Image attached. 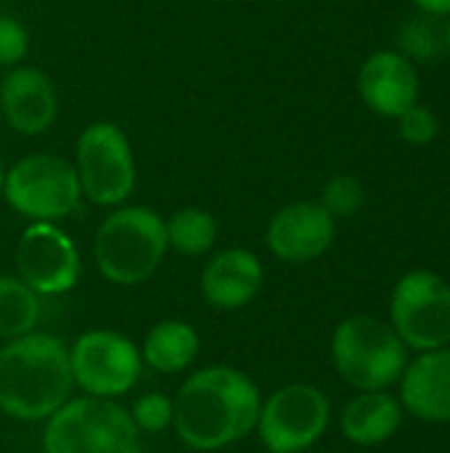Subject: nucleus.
Listing matches in <instances>:
<instances>
[{"label": "nucleus", "instance_id": "obj_3", "mask_svg": "<svg viewBox=\"0 0 450 453\" xmlns=\"http://www.w3.org/2000/svg\"><path fill=\"white\" fill-rule=\"evenodd\" d=\"M164 218L149 207H119L95 231L93 255L101 276L117 287L151 279L167 255Z\"/></svg>", "mask_w": 450, "mask_h": 453}, {"label": "nucleus", "instance_id": "obj_5", "mask_svg": "<svg viewBox=\"0 0 450 453\" xmlns=\"http://www.w3.org/2000/svg\"><path fill=\"white\" fill-rule=\"evenodd\" d=\"M42 453H141V433L127 409L85 395L48 417Z\"/></svg>", "mask_w": 450, "mask_h": 453}, {"label": "nucleus", "instance_id": "obj_18", "mask_svg": "<svg viewBox=\"0 0 450 453\" xmlns=\"http://www.w3.org/2000/svg\"><path fill=\"white\" fill-rule=\"evenodd\" d=\"M199 356V334L186 321H159L143 340L141 358L159 374H175Z\"/></svg>", "mask_w": 450, "mask_h": 453}, {"label": "nucleus", "instance_id": "obj_15", "mask_svg": "<svg viewBox=\"0 0 450 453\" xmlns=\"http://www.w3.org/2000/svg\"><path fill=\"white\" fill-rule=\"evenodd\" d=\"M358 90L374 114L398 119L408 106L419 101V77L403 53L377 50L361 66Z\"/></svg>", "mask_w": 450, "mask_h": 453}, {"label": "nucleus", "instance_id": "obj_20", "mask_svg": "<svg viewBox=\"0 0 450 453\" xmlns=\"http://www.w3.org/2000/svg\"><path fill=\"white\" fill-rule=\"evenodd\" d=\"M164 231H167V247H172L186 257L207 255L217 239V223L202 207H183L172 212V218L164 220Z\"/></svg>", "mask_w": 450, "mask_h": 453}, {"label": "nucleus", "instance_id": "obj_21", "mask_svg": "<svg viewBox=\"0 0 450 453\" xmlns=\"http://www.w3.org/2000/svg\"><path fill=\"white\" fill-rule=\"evenodd\" d=\"M438 16H416L408 19V24L400 29V48L403 56L414 64L416 61H430L435 58L440 50H446V27L440 29Z\"/></svg>", "mask_w": 450, "mask_h": 453}, {"label": "nucleus", "instance_id": "obj_6", "mask_svg": "<svg viewBox=\"0 0 450 453\" xmlns=\"http://www.w3.org/2000/svg\"><path fill=\"white\" fill-rule=\"evenodd\" d=\"M5 202L34 223L69 218L82 199L80 178L72 162L56 154H29L3 178Z\"/></svg>", "mask_w": 450, "mask_h": 453}, {"label": "nucleus", "instance_id": "obj_13", "mask_svg": "<svg viewBox=\"0 0 450 453\" xmlns=\"http://www.w3.org/2000/svg\"><path fill=\"white\" fill-rule=\"evenodd\" d=\"M0 109L11 130L34 138L56 122L58 96L45 72L34 66H13L0 82Z\"/></svg>", "mask_w": 450, "mask_h": 453}, {"label": "nucleus", "instance_id": "obj_1", "mask_svg": "<svg viewBox=\"0 0 450 453\" xmlns=\"http://www.w3.org/2000/svg\"><path fill=\"white\" fill-rule=\"evenodd\" d=\"M172 403L175 433L194 451H220L244 441L257 427L263 409L257 385L231 366L191 374Z\"/></svg>", "mask_w": 450, "mask_h": 453}, {"label": "nucleus", "instance_id": "obj_16", "mask_svg": "<svg viewBox=\"0 0 450 453\" xmlns=\"http://www.w3.org/2000/svg\"><path fill=\"white\" fill-rule=\"evenodd\" d=\"M263 287V263L255 252L233 247L217 252L202 271V295L212 308L236 311L249 305Z\"/></svg>", "mask_w": 450, "mask_h": 453}, {"label": "nucleus", "instance_id": "obj_19", "mask_svg": "<svg viewBox=\"0 0 450 453\" xmlns=\"http://www.w3.org/2000/svg\"><path fill=\"white\" fill-rule=\"evenodd\" d=\"M40 321V295L19 276H0V337L16 340L29 334Z\"/></svg>", "mask_w": 450, "mask_h": 453}, {"label": "nucleus", "instance_id": "obj_22", "mask_svg": "<svg viewBox=\"0 0 450 453\" xmlns=\"http://www.w3.org/2000/svg\"><path fill=\"white\" fill-rule=\"evenodd\" d=\"M334 220L337 218H350L363 207V186L358 178L353 175H334L324 191H321V202H318Z\"/></svg>", "mask_w": 450, "mask_h": 453}, {"label": "nucleus", "instance_id": "obj_28", "mask_svg": "<svg viewBox=\"0 0 450 453\" xmlns=\"http://www.w3.org/2000/svg\"><path fill=\"white\" fill-rule=\"evenodd\" d=\"M3 178H5V170H3V159H0V196H3Z\"/></svg>", "mask_w": 450, "mask_h": 453}, {"label": "nucleus", "instance_id": "obj_4", "mask_svg": "<svg viewBox=\"0 0 450 453\" xmlns=\"http://www.w3.org/2000/svg\"><path fill=\"white\" fill-rule=\"evenodd\" d=\"M332 361L337 374L358 393L390 390L406 372L408 348L387 321L350 316L332 334Z\"/></svg>", "mask_w": 450, "mask_h": 453}, {"label": "nucleus", "instance_id": "obj_26", "mask_svg": "<svg viewBox=\"0 0 450 453\" xmlns=\"http://www.w3.org/2000/svg\"><path fill=\"white\" fill-rule=\"evenodd\" d=\"M416 8H422L427 16H450V0H414Z\"/></svg>", "mask_w": 450, "mask_h": 453}, {"label": "nucleus", "instance_id": "obj_17", "mask_svg": "<svg viewBox=\"0 0 450 453\" xmlns=\"http://www.w3.org/2000/svg\"><path fill=\"white\" fill-rule=\"evenodd\" d=\"M403 406L395 395L387 390H374V393H358L339 417L342 435L363 449L382 446L387 443L403 425Z\"/></svg>", "mask_w": 450, "mask_h": 453}, {"label": "nucleus", "instance_id": "obj_11", "mask_svg": "<svg viewBox=\"0 0 450 453\" xmlns=\"http://www.w3.org/2000/svg\"><path fill=\"white\" fill-rule=\"evenodd\" d=\"M19 279L40 297L74 289L80 279V252L53 223H32L16 244Z\"/></svg>", "mask_w": 450, "mask_h": 453}, {"label": "nucleus", "instance_id": "obj_25", "mask_svg": "<svg viewBox=\"0 0 450 453\" xmlns=\"http://www.w3.org/2000/svg\"><path fill=\"white\" fill-rule=\"evenodd\" d=\"M29 50V35L13 16H0V66H16Z\"/></svg>", "mask_w": 450, "mask_h": 453}, {"label": "nucleus", "instance_id": "obj_24", "mask_svg": "<svg viewBox=\"0 0 450 453\" xmlns=\"http://www.w3.org/2000/svg\"><path fill=\"white\" fill-rule=\"evenodd\" d=\"M398 130L403 135L406 143L411 146H427L438 138L440 133V119L432 109L422 106L419 101L414 106H408L400 117H398Z\"/></svg>", "mask_w": 450, "mask_h": 453}, {"label": "nucleus", "instance_id": "obj_27", "mask_svg": "<svg viewBox=\"0 0 450 453\" xmlns=\"http://www.w3.org/2000/svg\"><path fill=\"white\" fill-rule=\"evenodd\" d=\"M446 50H448V56H450V21L446 24Z\"/></svg>", "mask_w": 450, "mask_h": 453}, {"label": "nucleus", "instance_id": "obj_12", "mask_svg": "<svg viewBox=\"0 0 450 453\" xmlns=\"http://www.w3.org/2000/svg\"><path fill=\"white\" fill-rule=\"evenodd\" d=\"M265 242L284 263L318 260L334 242V218L318 202L286 204L271 218Z\"/></svg>", "mask_w": 450, "mask_h": 453}, {"label": "nucleus", "instance_id": "obj_14", "mask_svg": "<svg viewBox=\"0 0 450 453\" xmlns=\"http://www.w3.org/2000/svg\"><path fill=\"white\" fill-rule=\"evenodd\" d=\"M400 406L419 422L450 425V345L419 353L398 382Z\"/></svg>", "mask_w": 450, "mask_h": 453}, {"label": "nucleus", "instance_id": "obj_7", "mask_svg": "<svg viewBox=\"0 0 450 453\" xmlns=\"http://www.w3.org/2000/svg\"><path fill=\"white\" fill-rule=\"evenodd\" d=\"M82 196L98 207H119L135 188V157L114 122H93L77 138L74 162Z\"/></svg>", "mask_w": 450, "mask_h": 453}, {"label": "nucleus", "instance_id": "obj_9", "mask_svg": "<svg viewBox=\"0 0 450 453\" xmlns=\"http://www.w3.org/2000/svg\"><path fill=\"white\" fill-rule=\"evenodd\" d=\"M332 419L329 398L305 382L276 390L260 409L257 430L271 453L310 451L326 433Z\"/></svg>", "mask_w": 450, "mask_h": 453}, {"label": "nucleus", "instance_id": "obj_8", "mask_svg": "<svg viewBox=\"0 0 450 453\" xmlns=\"http://www.w3.org/2000/svg\"><path fill=\"white\" fill-rule=\"evenodd\" d=\"M390 326L416 353L450 345V284L432 271L406 273L390 297Z\"/></svg>", "mask_w": 450, "mask_h": 453}, {"label": "nucleus", "instance_id": "obj_23", "mask_svg": "<svg viewBox=\"0 0 450 453\" xmlns=\"http://www.w3.org/2000/svg\"><path fill=\"white\" fill-rule=\"evenodd\" d=\"M175 403L164 393H146L133 403L130 419L138 427V433H162L172 425Z\"/></svg>", "mask_w": 450, "mask_h": 453}, {"label": "nucleus", "instance_id": "obj_29", "mask_svg": "<svg viewBox=\"0 0 450 453\" xmlns=\"http://www.w3.org/2000/svg\"><path fill=\"white\" fill-rule=\"evenodd\" d=\"M297 453H310V451H297Z\"/></svg>", "mask_w": 450, "mask_h": 453}, {"label": "nucleus", "instance_id": "obj_10", "mask_svg": "<svg viewBox=\"0 0 450 453\" xmlns=\"http://www.w3.org/2000/svg\"><path fill=\"white\" fill-rule=\"evenodd\" d=\"M74 385L93 398L114 401L130 393L141 377V350L119 332H85L69 350Z\"/></svg>", "mask_w": 450, "mask_h": 453}, {"label": "nucleus", "instance_id": "obj_2", "mask_svg": "<svg viewBox=\"0 0 450 453\" xmlns=\"http://www.w3.org/2000/svg\"><path fill=\"white\" fill-rule=\"evenodd\" d=\"M74 377L66 345L53 334H24L0 350V411L11 419L40 422L72 395Z\"/></svg>", "mask_w": 450, "mask_h": 453}]
</instances>
